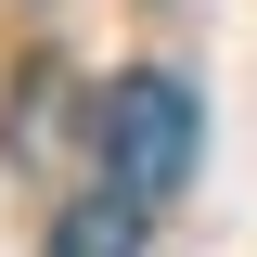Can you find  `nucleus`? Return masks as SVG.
Wrapping results in <instances>:
<instances>
[{
  "label": "nucleus",
  "mask_w": 257,
  "mask_h": 257,
  "mask_svg": "<svg viewBox=\"0 0 257 257\" xmlns=\"http://www.w3.org/2000/svg\"><path fill=\"white\" fill-rule=\"evenodd\" d=\"M142 219L155 206H128V193H77L52 219V257H142Z\"/></svg>",
  "instance_id": "f03ea898"
},
{
  "label": "nucleus",
  "mask_w": 257,
  "mask_h": 257,
  "mask_svg": "<svg viewBox=\"0 0 257 257\" xmlns=\"http://www.w3.org/2000/svg\"><path fill=\"white\" fill-rule=\"evenodd\" d=\"M90 142H103V167H116L128 206H167L193 180V90L180 77H116L103 116H90Z\"/></svg>",
  "instance_id": "f257e3e1"
}]
</instances>
